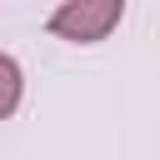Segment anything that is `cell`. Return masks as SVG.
Listing matches in <instances>:
<instances>
[{
	"mask_svg": "<svg viewBox=\"0 0 160 160\" xmlns=\"http://www.w3.org/2000/svg\"><path fill=\"white\" fill-rule=\"evenodd\" d=\"M125 15V0H60L50 15V35L75 40V45H95L105 40Z\"/></svg>",
	"mask_w": 160,
	"mask_h": 160,
	"instance_id": "obj_1",
	"label": "cell"
},
{
	"mask_svg": "<svg viewBox=\"0 0 160 160\" xmlns=\"http://www.w3.org/2000/svg\"><path fill=\"white\" fill-rule=\"evenodd\" d=\"M20 90H25V80H20V65L0 50V120L5 115H15V105H20Z\"/></svg>",
	"mask_w": 160,
	"mask_h": 160,
	"instance_id": "obj_2",
	"label": "cell"
}]
</instances>
